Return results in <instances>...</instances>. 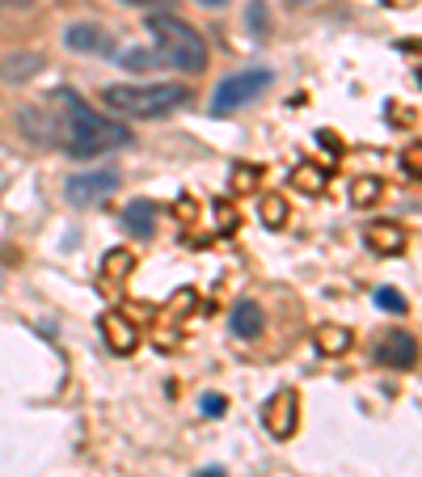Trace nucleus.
I'll return each instance as SVG.
<instances>
[{
  "mask_svg": "<svg viewBox=\"0 0 422 477\" xmlns=\"http://www.w3.org/2000/svg\"><path fill=\"white\" fill-rule=\"evenodd\" d=\"M195 477H224V469H220V465H211V469H203V473H195Z\"/></svg>",
  "mask_w": 422,
  "mask_h": 477,
  "instance_id": "28",
  "label": "nucleus"
},
{
  "mask_svg": "<svg viewBox=\"0 0 422 477\" xmlns=\"http://www.w3.org/2000/svg\"><path fill=\"white\" fill-rule=\"evenodd\" d=\"M106 111L127 119H165L191 102V89L182 80H152V85H106L101 89Z\"/></svg>",
  "mask_w": 422,
  "mask_h": 477,
  "instance_id": "2",
  "label": "nucleus"
},
{
  "mask_svg": "<svg viewBox=\"0 0 422 477\" xmlns=\"http://www.w3.org/2000/svg\"><path fill=\"white\" fill-rule=\"evenodd\" d=\"M245 26L254 38H266L271 34V9H266V0H254L249 9H245Z\"/></svg>",
  "mask_w": 422,
  "mask_h": 477,
  "instance_id": "19",
  "label": "nucleus"
},
{
  "mask_svg": "<svg viewBox=\"0 0 422 477\" xmlns=\"http://www.w3.org/2000/svg\"><path fill=\"white\" fill-rule=\"evenodd\" d=\"M385 199V182L380 177H355V186H351V203L355 207H376Z\"/></svg>",
  "mask_w": 422,
  "mask_h": 477,
  "instance_id": "17",
  "label": "nucleus"
},
{
  "mask_svg": "<svg viewBox=\"0 0 422 477\" xmlns=\"http://www.w3.org/2000/svg\"><path fill=\"white\" fill-rule=\"evenodd\" d=\"M292 186L304 194H321L325 186H329V169H321V165H312V160H304V165H296L292 169Z\"/></svg>",
  "mask_w": 422,
  "mask_h": 477,
  "instance_id": "16",
  "label": "nucleus"
},
{
  "mask_svg": "<svg viewBox=\"0 0 422 477\" xmlns=\"http://www.w3.org/2000/svg\"><path fill=\"white\" fill-rule=\"evenodd\" d=\"M376 359L385 367H393V372H406V367L418 364V338L410 330H389L376 342Z\"/></svg>",
  "mask_w": 422,
  "mask_h": 477,
  "instance_id": "8",
  "label": "nucleus"
},
{
  "mask_svg": "<svg viewBox=\"0 0 422 477\" xmlns=\"http://www.w3.org/2000/svg\"><path fill=\"white\" fill-rule=\"evenodd\" d=\"M17 127L30 144L38 148H51L60 144V111H55V97H38V102H26L17 111Z\"/></svg>",
  "mask_w": 422,
  "mask_h": 477,
  "instance_id": "5",
  "label": "nucleus"
},
{
  "mask_svg": "<svg viewBox=\"0 0 422 477\" xmlns=\"http://www.w3.org/2000/svg\"><path fill=\"white\" fill-rule=\"evenodd\" d=\"M232 191H254L262 182V165H232Z\"/></svg>",
  "mask_w": 422,
  "mask_h": 477,
  "instance_id": "22",
  "label": "nucleus"
},
{
  "mask_svg": "<svg viewBox=\"0 0 422 477\" xmlns=\"http://www.w3.org/2000/svg\"><path fill=\"white\" fill-rule=\"evenodd\" d=\"M34 4H38V0H0V13H26Z\"/></svg>",
  "mask_w": 422,
  "mask_h": 477,
  "instance_id": "26",
  "label": "nucleus"
},
{
  "mask_svg": "<svg viewBox=\"0 0 422 477\" xmlns=\"http://www.w3.org/2000/svg\"><path fill=\"white\" fill-rule=\"evenodd\" d=\"M199 414H203V418H224L228 398L224 393H203V398H199Z\"/></svg>",
  "mask_w": 422,
  "mask_h": 477,
  "instance_id": "24",
  "label": "nucleus"
},
{
  "mask_svg": "<svg viewBox=\"0 0 422 477\" xmlns=\"http://www.w3.org/2000/svg\"><path fill=\"white\" fill-rule=\"evenodd\" d=\"M312 342H317V350H321V355H329V359H338V355H346V350L355 347V334H351L346 325H321Z\"/></svg>",
  "mask_w": 422,
  "mask_h": 477,
  "instance_id": "15",
  "label": "nucleus"
},
{
  "mask_svg": "<svg viewBox=\"0 0 422 477\" xmlns=\"http://www.w3.org/2000/svg\"><path fill=\"white\" fill-rule=\"evenodd\" d=\"M402 169L410 177H422V144H410L406 152H402Z\"/></svg>",
  "mask_w": 422,
  "mask_h": 477,
  "instance_id": "25",
  "label": "nucleus"
},
{
  "mask_svg": "<svg viewBox=\"0 0 422 477\" xmlns=\"http://www.w3.org/2000/svg\"><path fill=\"white\" fill-rule=\"evenodd\" d=\"M148 34H152V43H157V55H161L165 68H178L186 77H199V72H207V43H203V34L195 26H186L182 17L174 13H157L148 17Z\"/></svg>",
  "mask_w": 422,
  "mask_h": 477,
  "instance_id": "3",
  "label": "nucleus"
},
{
  "mask_svg": "<svg viewBox=\"0 0 422 477\" xmlns=\"http://www.w3.org/2000/svg\"><path fill=\"white\" fill-rule=\"evenodd\" d=\"M118 64L131 68V72H148V68H161V55H157V51H144V47H131L118 55Z\"/></svg>",
  "mask_w": 422,
  "mask_h": 477,
  "instance_id": "20",
  "label": "nucleus"
},
{
  "mask_svg": "<svg viewBox=\"0 0 422 477\" xmlns=\"http://www.w3.org/2000/svg\"><path fill=\"white\" fill-rule=\"evenodd\" d=\"M199 4H203V9H224L228 0H199Z\"/></svg>",
  "mask_w": 422,
  "mask_h": 477,
  "instance_id": "29",
  "label": "nucleus"
},
{
  "mask_svg": "<svg viewBox=\"0 0 422 477\" xmlns=\"http://www.w3.org/2000/svg\"><path fill=\"white\" fill-rule=\"evenodd\" d=\"M118 169H81V174H72L64 182V199L72 207H89V203H101V199H110L118 191Z\"/></svg>",
  "mask_w": 422,
  "mask_h": 477,
  "instance_id": "6",
  "label": "nucleus"
},
{
  "mask_svg": "<svg viewBox=\"0 0 422 477\" xmlns=\"http://www.w3.org/2000/svg\"><path fill=\"white\" fill-rule=\"evenodd\" d=\"M363 237H368V250H376V254H385V258H402L410 245L402 224H372Z\"/></svg>",
  "mask_w": 422,
  "mask_h": 477,
  "instance_id": "11",
  "label": "nucleus"
},
{
  "mask_svg": "<svg viewBox=\"0 0 422 477\" xmlns=\"http://www.w3.org/2000/svg\"><path fill=\"white\" fill-rule=\"evenodd\" d=\"M123 228L131 237H157V207H152V199H131L123 207Z\"/></svg>",
  "mask_w": 422,
  "mask_h": 477,
  "instance_id": "13",
  "label": "nucleus"
},
{
  "mask_svg": "<svg viewBox=\"0 0 422 477\" xmlns=\"http://www.w3.org/2000/svg\"><path fill=\"white\" fill-rule=\"evenodd\" d=\"M43 72V55H34V51H17V55H4L0 60V77L4 80H30V77H38Z\"/></svg>",
  "mask_w": 422,
  "mask_h": 477,
  "instance_id": "14",
  "label": "nucleus"
},
{
  "mask_svg": "<svg viewBox=\"0 0 422 477\" xmlns=\"http://www.w3.org/2000/svg\"><path fill=\"white\" fill-rule=\"evenodd\" d=\"M127 9H152V4H165V0H123Z\"/></svg>",
  "mask_w": 422,
  "mask_h": 477,
  "instance_id": "27",
  "label": "nucleus"
},
{
  "mask_svg": "<svg viewBox=\"0 0 422 477\" xmlns=\"http://www.w3.org/2000/svg\"><path fill=\"white\" fill-rule=\"evenodd\" d=\"M258 216H262L266 228H283V224H288V203H283L279 194H266V199L258 203Z\"/></svg>",
  "mask_w": 422,
  "mask_h": 477,
  "instance_id": "18",
  "label": "nucleus"
},
{
  "mask_svg": "<svg viewBox=\"0 0 422 477\" xmlns=\"http://www.w3.org/2000/svg\"><path fill=\"white\" fill-rule=\"evenodd\" d=\"M55 111H60V148L77 160L106 157V152L123 148L131 140V131L123 123H114V119L98 114L93 106H85L72 89H64L55 97Z\"/></svg>",
  "mask_w": 422,
  "mask_h": 477,
  "instance_id": "1",
  "label": "nucleus"
},
{
  "mask_svg": "<svg viewBox=\"0 0 422 477\" xmlns=\"http://www.w3.org/2000/svg\"><path fill=\"white\" fill-rule=\"evenodd\" d=\"M64 47L72 55H110L114 51V34L98 21H77L64 30Z\"/></svg>",
  "mask_w": 422,
  "mask_h": 477,
  "instance_id": "9",
  "label": "nucleus"
},
{
  "mask_svg": "<svg viewBox=\"0 0 422 477\" xmlns=\"http://www.w3.org/2000/svg\"><path fill=\"white\" fill-rule=\"evenodd\" d=\"M288 4H296V9H300V4H309V0H288Z\"/></svg>",
  "mask_w": 422,
  "mask_h": 477,
  "instance_id": "30",
  "label": "nucleus"
},
{
  "mask_svg": "<svg viewBox=\"0 0 422 477\" xmlns=\"http://www.w3.org/2000/svg\"><path fill=\"white\" fill-rule=\"evenodd\" d=\"M262 427L271 431L275 440H292L300 427V393L296 389H279L262 406Z\"/></svg>",
  "mask_w": 422,
  "mask_h": 477,
  "instance_id": "7",
  "label": "nucleus"
},
{
  "mask_svg": "<svg viewBox=\"0 0 422 477\" xmlns=\"http://www.w3.org/2000/svg\"><path fill=\"white\" fill-rule=\"evenodd\" d=\"M376 308H385V313H393V317H406L410 313L406 296H402L397 287H376Z\"/></svg>",
  "mask_w": 422,
  "mask_h": 477,
  "instance_id": "21",
  "label": "nucleus"
},
{
  "mask_svg": "<svg viewBox=\"0 0 422 477\" xmlns=\"http://www.w3.org/2000/svg\"><path fill=\"white\" fill-rule=\"evenodd\" d=\"M101 334H106V347L114 355H135L140 350V330L123 313H101Z\"/></svg>",
  "mask_w": 422,
  "mask_h": 477,
  "instance_id": "10",
  "label": "nucleus"
},
{
  "mask_svg": "<svg viewBox=\"0 0 422 477\" xmlns=\"http://www.w3.org/2000/svg\"><path fill=\"white\" fill-rule=\"evenodd\" d=\"M101 267H106V275H110V279H114V275L123 279V275H131V267H135V254H131V250H110Z\"/></svg>",
  "mask_w": 422,
  "mask_h": 477,
  "instance_id": "23",
  "label": "nucleus"
},
{
  "mask_svg": "<svg viewBox=\"0 0 422 477\" xmlns=\"http://www.w3.org/2000/svg\"><path fill=\"white\" fill-rule=\"evenodd\" d=\"M262 325H266V317H262V304H254V300L232 304V317H228V330H232V338L254 342V338L262 334Z\"/></svg>",
  "mask_w": 422,
  "mask_h": 477,
  "instance_id": "12",
  "label": "nucleus"
},
{
  "mask_svg": "<svg viewBox=\"0 0 422 477\" xmlns=\"http://www.w3.org/2000/svg\"><path fill=\"white\" fill-rule=\"evenodd\" d=\"M275 85V72L271 68H245V72H232L215 85V94H211V119H228V114L245 111L254 97H262L266 89Z\"/></svg>",
  "mask_w": 422,
  "mask_h": 477,
  "instance_id": "4",
  "label": "nucleus"
}]
</instances>
